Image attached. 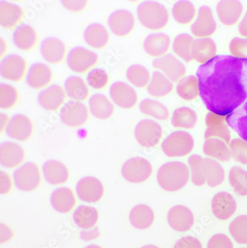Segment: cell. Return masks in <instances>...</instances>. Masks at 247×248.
<instances>
[{
    "instance_id": "6da1fadb",
    "label": "cell",
    "mask_w": 247,
    "mask_h": 248,
    "mask_svg": "<svg viewBox=\"0 0 247 248\" xmlns=\"http://www.w3.org/2000/svg\"><path fill=\"white\" fill-rule=\"evenodd\" d=\"M200 95L206 108L227 116L247 99V59L217 55L197 71Z\"/></svg>"
},
{
    "instance_id": "7a4b0ae2",
    "label": "cell",
    "mask_w": 247,
    "mask_h": 248,
    "mask_svg": "<svg viewBox=\"0 0 247 248\" xmlns=\"http://www.w3.org/2000/svg\"><path fill=\"white\" fill-rule=\"evenodd\" d=\"M190 171L184 163L171 161L163 164L157 172V182L164 190L175 192L186 185Z\"/></svg>"
},
{
    "instance_id": "3957f363",
    "label": "cell",
    "mask_w": 247,
    "mask_h": 248,
    "mask_svg": "<svg viewBox=\"0 0 247 248\" xmlns=\"http://www.w3.org/2000/svg\"><path fill=\"white\" fill-rule=\"evenodd\" d=\"M138 15L139 22L152 31L163 29L168 24L170 14L164 5L154 1H146L139 5Z\"/></svg>"
},
{
    "instance_id": "277c9868",
    "label": "cell",
    "mask_w": 247,
    "mask_h": 248,
    "mask_svg": "<svg viewBox=\"0 0 247 248\" xmlns=\"http://www.w3.org/2000/svg\"><path fill=\"white\" fill-rule=\"evenodd\" d=\"M195 141L190 134L177 131L169 135L162 143L163 153L170 157H183L193 150Z\"/></svg>"
},
{
    "instance_id": "5b68a950",
    "label": "cell",
    "mask_w": 247,
    "mask_h": 248,
    "mask_svg": "<svg viewBox=\"0 0 247 248\" xmlns=\"http://www.w3.org/2000/svg\"><path fill=\"white\" fill-rule=\"evenodd\" d=\"M123 176L131 183L139 184L146 182L152 174V166L143 157H132L122 167Z\"/></svg>"
},
{
    "instance_id": "8992f818",
    "label": "cell",
    "mask_w": 247,
    "mask_h": 248,
    "mask_svg": "<svg viewBox=\"0 0 247 248\" xmlns=\"http://www.w3.org/2000/svg\"><path fill=\"white\" fill-rule=\"evenodd\" d=\"M14 178L16 186L20 190L31 192L40 186L42 182L41 171L37 164L29 162L15 171Z\"/></svg>"
},
{
    "instance_id": "52a82bcc",
    "label": "cell",
    "mask_w": 247,
    "mask_h": 248,
    "mask_svg": "<svg viewBox=\"0 0 247 248\" xmlns=\"http://www.w3.org/2000/svg\"><path fill=\"white\" fill-rule=\"evenodd\" d=\"M70 69L77 73L84 74L97 65L99 57L96 53L82 47L70 51L67 58Z\"/></svg>"
},
{
    "instance_id": "ba28073f",
    "label": "cell",
    "mask_w": 247,
    "mask_h": 248,
    "mask_svg": "<svg viewBox=\"0 0 247 248\" xmlns=\"http://www.w3.org/2000/svg\"><path fill=\"white\" fill-rule=\"evenodd\" d=\"M163 135L161 126L155 121L143 120L138 123L135 130L138 143L146 148H152L158 144Z\"/></svg>"
},
{
    "instance_id": "9c48e42d",
    "label": "cell",
    "mask_w": 247,
    "mask_h": 248,
    "mask_svg": "<svg viewBox=\"0 0 247 248\" xmlns=\"http://www.w3.org/2000/svg\"><path fill=\"white\" fill-rule=\"evenodd\" d=\"M152 65L154 69L162 71L172 82H179L186 73V68L184 64L171 54L156 58L152 62Z\"/></svg>"
},
{
    "instance_id": "30bf717a",
    "label": "cell",
    "mask_w": 247,
    "mask_h": 248,
    "mask_svg": "<svg viewBox=\"0 0 247 248\" xmlns=\"http://www.w3.org/2000/svg\"><path fill=\"white\" fill-rule=\"evenodd\" d=\"M89 117L88 107L79 101H70L62 107L61 118L62 122L71 127H79L87 122Z\"/></svg>"
},
{
    "instance_id": "8fae6325",
    "label": "cell",
    "mask_w": 247,
    "mask_h": 248,
    "mask_svg": "<svg viewBox=\"0 0 247 248\" xmlns=\"http://www.w3.org/2000/svg\"><path fill=\"white\" fill-rule=\"evenodd\" d=\"M104 192L103 183L95 177H85L77 185L78 196L87 203H97L104 196Z\"/></svg>"
},
{
    "instance_id": "7c38bea8",
    "label": "cell",
    "mask_w": 247,
    "mask_h": 248,
    "mask_svg": "<svg viewBox=\"0 0 247 248\" xmlns=\"http://www.w3.org/2000/svg\"><path fill=\"white\" fill-rule=\"evenodd\" d=\"M27 69L28 63L25 58L16 54L8 56L1 62V75L11 81H22Z\"/></svg>"
},
{
    "instance_id": "4fadbf2b",
    "label": "cell",
    "mask_w": 247,
    "mask_h": 248,
    "mask_svg": "<svg viewBox=\"0 0 247 248\" xmlns=\"http://www.w3.org/2000/svg\"><path fill=\"white\" fill-rule=\"evenodd\" d=\"M206 124L207 126L205 132V139L217 138L221 139L229 144L231 142V133L227 125V116L217 115L210 111L206 118Z\"/></svg>"
},
{
    "instance_id": "5bb4252c",
    "label": "cell",
    "mask_w": 247,
    "mask_h": 248,
    "mask_svg": "<svg viewBox=\"0 0 247 248\" xmlns=\"http://www.w3.org/2000/svg\"><path fill=\"white\" fill-rule=\"evenodd\" d=\"M217 29L213 11L207 6H203L198 11V18L192 26V32L195 37L208 38L214 34Z\"/></svg>"
},
{
    "instance_id": "9a60e30c",
    "label": "cell",
    "mask_w": 247,
    "mask_h": 248,
    "mask_svg": "<svg viewBox=\"0 0 247 248\" xmlns=\"http://www.w3.org/2000/svg\"><path fill=\"white\" fill-rule=\"evenodd\" d=\"M110 95L113 101L123 108H133L138 104L136 91L124 82L114 83L110 88Z\"/></svg>"
},
{
    "instance_id": "2e32d148",
    "label": "cell",
    "mask_w": 247,
    "mask_h": 248,
    "mask_svg": "<svg viewBox=\"0 0 247 248\" xmlns=\"http://www.w3.org/2000/svg\"><path fill=\"white\" fill-rule=\"evenodd\" d=\"M108 25L115 35L125 37L135 29V16L127 10L114 11L108 18Z\"/></svg>"
},
{
    "instance_id": "e0dca14e",
    "label": "cell",
    "mask_w": 247,
    "mask_h": 248,
    "mask_svg": "<svg viewBox=\"0 0 247 248\" xmlns=\"http://www.w3.org/2000/svg\"><path fill=\"white\" fill-rule=\"evenodd\" d=\"M6 132L10 137L15 140L26 141L33 135V124L26 115H16L10 120Z\"/></svg>"
},
{
    "instance_id": "ac0fdd59",
    "label": "cell",
    "mask_w": 247,
    "mask_h": 248,
    "mask_svg": "<svg viewBox=\"0 0 247 248\" xmlns=\"http://www.w3.org/2000/svg\"><path fill=\"white\" fill-rule=\"evenodd\" d=\"M169 224L174 231L178 232H186L193 226V213L189 208L185 206H174L169 211Z\"/></svg>"
},
{
    "instance_id": "d6986e66",
    "label": "cell",
    "mask_w": 247,
    "mask_h": 248,
    "mask_svg": "<svg viewBox=\"0 0 247 248\" xmlns=\"http://www.w3.org/2000/svg\"><path fill=\"white\" fill-rule=\"evenodd\" d=\"M236 209V201L227 192L217 193L212 201L213 214L216 218L222 221H225L232 217Z\"/></svg>"
},
{
    "instance_id": "ffe728a7",
    "label": "cell",
    "mask_w": 247,
    "mask_h": 248,
    "mask_svg": "<svg viewBox=\"0 0 247 248\" xmlns=\"http://www.w3.org/2000/svg\"><path fill=\"white\" fill-rule=\"evenodd\" d=\"M26 159V151L21 145L15 142H5L0 148V161L6 168L19 167Z\"/></svg>"
},
{
    "instance_id": "44dd1931",
    "label": "cell",
    "mask_w": 247,
    "mask_h": 248,
    "mask_svg": "<svg viewBox=\"0 0 247 248\" xmlns=\"http://www.w3.org/2000/svg\"><path fill=\"white\" fill-rule=\"evenodd\" d=\"M243 5L237 0H223L217 6L219 19L223 25L232 26L235 24L243 13Z\"/></svg>"
},
{
    "instance_id": "7402d4cb",
    "label": "cell",
    "mask_w": 247,
    "mask_h": 248,
    "mask_svg": "<svg viewBox=\"0 0 247 248\" xmlns=\"http://www.w3.org/2000/svg\"><path fill=\"white\" fill-rule=\"evenodd\" d=\"M38 100L40 105L45 109L57 111L66 100V94L62 86L54 85L40 93Z\"/></svg>"
},
{
    "instance_id": "603a6c76",
    "label": "cell",
    "mask_w": 247,
    "mask_h": 248,
    "mask_svg": "<svg viewBox=\"0 0 247 248\" xmlns=\"http://www.w3.org/2000/svg\"><path fill=\"white\" fill-rule=\"evenodd\" d=\"M41 52L43 58L50 63L59 64L65 60L66 46L62 40L55 37H49L42 43Z\"/></svg>"
},
{
    "instance_id": "cb8c5ba5",
    "label": "cell",
    "mask_w": 247,
    "mask_h": 248,
    "mask_svg": "<svg viewBox=\"0 0 247 248\" xmlns=\"http://www.w3.org/2000/svg\"><path fill=\"white\" fill-rule=\"evenodd\" d=\"M43 172L46 181L52 185H62L69 179L68 167L57 160H51L45 163Z\"/></svg>"
},
{
    "instance_id": "d4e9b609",
    "label": "cell",
    "mask_w": 247,
    "mask_h": 248,
    "mask_svg": "<svg viewBox=\"0 0 247 248\" xmlns=\"http://www.w3.org/2000/svg\"><path fill=\"white\" fill-rule=\"evenodd\" d=\"M51 203L54 210L59 213H70L77 204L75 192L68 187L59 188L51 195Z\"/></svg>"
},
{
    "instance_id": "484cf974",
    "label": "cell",
    "mask_w": 247,
    "mask_h": 248,
    "mask_svg": "<svg viewBox=\"0 0 247 248\" xmlns=\"http://www.w3.org/2000/svg\"><path fill=\"white\" fill-rule=\"evenodd\" d=\"M53 72L46 64L35 63L31 66L27 76V82L31 87L41 89L52 81Z\"/></svg>"
},
{
    "instance_id": "4316f807",
    "label": "cell",
    "mask_w": 247,
    "mask_h": 248,
    "mask_svg": "<svg viewBox=\"0 0 247 248\" xmlns=\"http://www.w3.org/2000/svg\"><path fill=\"white\" fill-rule=\"evenodd\" d=\"M171 45V39L163 33H152L144 41V50L149 55L160 58L168 52Z\"/></svg>"
},
{
    "instance_id": "83f0119b",
    "label": "cell",
    "mask_w": 247,
    "mask_h": 248,
    "mask_svg": "<svg viewBox=\"0 0 247 248\" xmlns=\"http://www.w3.org/2000/svg\"><path fill=\"white\" fill-rule=\"evenodd\" d=\"M217 46L211 38H198L194 41L192 58L199 63L205 64L216 58Z\"/></svg>"
},
{
    "instance_id": "f1b7e54d",
    "label": "cell",
    "mask_w": 247,
    "mask_h": 248,
    "mask_svg": "<svg viewBox=\"0 0 247 248\" xmlns=\"http://www.w3.org/2000/svg\"><path fill=\"white\" fill-rule=\"evenodd\" d=\"M24 16V11L19 5L3 1L0 3V22L7 29H15Z\"/></svg>"
},
{
    "instance_id": "f546056e",
    "label": "cell",
    "mask_w": 247,
    "mask_h": 248,
    "mask_svg": "<svg viewBox=\"0 0 247 248\" xmlns=\"http://www.w3.org/2000/svg\"><path fill=\"white\" fill-rule=\"evenodd\" d=\"M84 38L86 43L92 48L102 49L108 45L110 35L104 26L99 23H93L88 26L85 31Z\"/></svg>"
},
{
    "instance_id": "4dcf8cb0",
    "label": "cell",
    "mask_w": 247,
    "mask_h": 248,
    "mask_svg": "<svg viewBox=\"0 0 247 248\" xmlns=\"http://www.w3.org/2000/svg\"><path fill=\"white\" fill-rule=\"evenodd\" d=\"M129 220L132 226L136 229L141 231L148 229L154 222V211L146 204H138L131 211Z\"/></svg>"
},
{
    "instance_id": "1f68e13d",
    "label": "cell",
    "mask_w": 247,
    "mask_h": 248,
    "mask_svg": "<svg viewBox=\"0 0 247 248\" xmlns=\"http://www.w3.org/2000/svg\"><path fill=\"white\" fill-rule=\"evenodd\" d=\"M13 40L19 49L28 51L36 46L38 41V36L33 27L23 25L16 29L14 33Z\"/></svg>"
},
{
    "instance_id": "d6a6232c",
    "label": "cell",
    "mask_w": 247,
    "mask_h": 248,
    "mask_svg": "<svg viewBox=\"0 0 247 248\" xmlns=\"http://www.w3.org/2000/svg\"><path fill=\"white\" fill-rule=\"evenodd\" d=\"M203 175L205 182L211 187L219 186L225 180L223 167L216 160L209 157L203 159Z\"/></svg>"
},
{
    "instance_id": "836d02e7",
    "label": "cell",
    "mask_w": 247,
    "mask_h": 248,
    "mask_svg": "<svg viewBox=\"0 0 247 248\" xmlns=\"http://www.w3.org/2000/svg\"><path fill=\"white\" fill-rule=\"evenodd\" d=\"M73 219L75 224L83 230L94 228L99 221V212L92 206L82 205L74 213Z\"/></svg>"
},
{
    "instance_id": "e575fe53",
    "label": "cell",
    "mask_w": 247,
    "mask_h": 248,
    "mask_svg": "<svg viewBox=\"0 0 247 248\" xmlns=\"http://www.w3.org/2000/svg\"><path fill=\"white\" fill-rule=\"evenodd\" d=\"M227 124L247 142V101L227 116Z\"/></svg>"
},
{
    "instance_id": "d590c367",
    "label": "cell",
    "mask_w": 247,
    "mask_h": 248,
    "mask_svg": "<svg viewBox=\"0 0 247 248\" xmlns=\"http://www.w3.org/2000/svg\"><path fill=\"white\" fill-rule=\"evenodd\" d=\"M89 107L92 115L98 119H108L114 114V106L104 94H96L91 97Z\"/></svg>"
},
{
    "instance_id": "8d00e7d4",
    "label": "cell",
    "mask_w": 247,
    "mask_h": 248,
    "mask_svg": "<svg viewBox=\"0 0 247 248\" xmlns=\"http://www.w3.org/2000/svg\"><path fill=\"white\" fill-rule=\"evenodd\" d=\"M203 153L206 155L223 162L231 160V153L227 143L217 138L206 140L203 145Z\"/></svg>"
},
{
    "instance_id": "74e56055",
    "label": "cell",
    "mask_w": 247,
    "mask_h": 248,
    "mask_svg": "<svg viewBox=\"0 0 247 248\" xmlns=\"http://www.w3.org/2000/svg\"><path fill=\"white\" fill-rule=\"evenodd\" d=\"M174 85L164 74L160 72L153 73L148 85V92L150 95L156 97H165L172 92Z\"/></svg>"
},
{
    "instance_id": "f35d334b",
    "label": "cell",
    "mask_w": 247,
    "mask_h": 248,
    "mask_svg": "<svg viewBox=\"0 0 247 248\" xmlns=\"http://www.w3.org/2000/svg\"><path fill=\"white\" fill-rule=\"evenodd\" d=\"M66 94L70 98L82 101L88 99L89 96V89L82 78L72 76L67 79L65 83Z\"/></svg>"
},
{
    "instance_id": "ab89813d",
    "label": "cell",
    "mask_w": 247,
    "mask_h": 248,
    "mask_svg": "<svg viewBox=\"0 0 247 248\" xmlns=\"http://www.w3.org/2000/svg\"><path fill=\"white\" fill-rule=\"evenodd\" d=\"M198 122L196 112L189 107L177 108L173 113L171 124L175 128L180 129H193Z\"/></svg>"
},
{
    "instance_id": "60d3db41",
    "label": "cell",
    "mask_w": 247,
    "mask_h": 248,
    "mask_svg": "<svg viewBox=\"0 0 247 248\" xmlns=\"http://www.w3.org/2000/svg\"><path fill=\"white\" fill-rule=\"evenodd\" d=\"M141 112L160 121H167L170 118V111L166 106L157 100L144 99L139 104Z\"/></svg>"
},
{
    "instance_id": "b9f144b4",
    "label": "cell",
    "mask_w": 247,
    "mask_h": 248,
    "mask_svg": "<svg viewBox=\"0 0 247 248\" xmlns=\"http://www.w3.org/2000/svg\"><path fill=\"white\" fill-rule=\"evenodd\" d=\"M177 93L184 100H195L200 94L198 78L191 75L181 79L177 86Z\"/></svg>"
},
{
    "instance_id": "7bdbcfd3",
    "label": "cell",
    "mask_w": 247,
    "mask_h": 248,
    "mask_svg": "<svg viewBox=\"0 0 247 248\" xmlns=\"http://www.w3.org/2000/svg\"><path fill=\"white\" fill-rule=\"evenodd\" d=\"M195 40L192 36L187 33H182L177 36L173 43V50L177 55L185 62H189L192 58V46Z\"/></svg>"
},
{
    "instance_id": "ee69618b",
    "label": "cell",
    "mask_w": 247,
    "mask_h": 248,
    "mask_svg": "<svg viewBox=\"0 0 247 248\" xmlns=\"http://www.w3.org/2000/svg\"><path fill=\"white\" fill-rule=\"evenodd\" d=\"M195 6L189 1H179L173 7V17L179 24H189L195 18Z\"/></svg>"
},
{
    "instance_id": "f6af8a7d",
    "label": "cell",
    "mask_w": 247,
    "mask_h": 248,
    "mask_svg": "<svg viewBox=\"0 0 247 248\" xmlns=\"http://www.w3.org/2000/svg\"><path fill=\"white\" fill-rule=\"evenodd\" d=\"M229 181L234 193L241 196H247V171L238 166L232 167Z\"/></svg>"
},
{
    "instance_id": "bcb514c9",
    "label": "cell",
    "mask_w": 247,
    "mask_h": 248,
    "mask_svg": "<svg viewBox=\"0 0 247 248\" xmlns=\"http://www.w3.org/2000/svg\"><path fill=\"white\" fill-rule=\"evenodd\" d=\"M128 81L136 87H146L151 80L149 71L143 65H133L128 68L126 73Z\"/></svg>"
},
{
    "instance_id": "7dc6e473",
    "label": "cell",
    "mask_w": 247,
    "mask_h": 248,
    "mask_svg": "<svg viewBox=\"0 0 247 248\" xmlns=\"http://www.w3.org/2000/svg\"><path fill=\"white\" fill-rule=\"evenodd\" d=\"M230 234L238 243L247 244V216L241 215L230 223Z\"/></svg>"
},
{
    "instance_id": "c3c4849f",
    "label": "cell",
    "mask_w": 247,
    "mask_h": 248,
    "mask_svg": "<svg viewBox=\"0 0 247 248\" xmlns=\"http://www.w3.org/2000/svg\"><path fill=\"white\" fill-rule=\"evenodd\" d=\"M19 93L15 86L2 84L0 86V106L4 109L13 108L17 104Z\"/></svg>"
},
{
    "instance_id": "681fc988",
    "label": "cell",
    "mask_w": 247,
    "mask_h": 248,
    "mask_svg": "<svg viewBox=\"0 0 247 248\" xmlns=\"http://www.w3.org/2000/svg\"><path fill=\"white\" fill-rule=\"evenodd\" d=\"M204 158L198 155H193L189 158V164L192 171V180L196 186H203L206 182L203 175V161Z\"/></svg>"
},
{
    "instance_id": "f907efd6",
    "label": "cell",
    "mask_w": 247,
    "mask_h": 248,
    "mask_svg": "<svg viewBox=\"0 0 247 248\" xmlns=\"http://www.w3.org/2000/svg\"><path fill=\"white\" fill-rule=\"evenodd\" d=\"M87 81L91 87L100 90L108 86L109 78L103 69H93L88 74Z\"/></svg>"
},
{
    "instance_id": "816d5d0a",
    "label": "cell",
    "mask_w": 247,
    "mask_h": 248,
    "mask_svg": "<svg viewBox=\"0 0 247 248\" xmlns=\"http://www.w3.org/2000/svg\"><path fill=\"white\" fill-rule=\"evenodd\" d=\"M230 150L232 157L235 161L247 165V142L241 139L231 140Z\"/></svg>"
},
{
    "instance_id": "f5cc1de1",
    "label": "cell",
    "mask_w": 247,
    "mask_h": 248,
    "mask_svg": "<svg viewBox=\"0 0 247 248\" xmlns=\"http://www.w3.org/2000/svg\"><path fill=\"white\" fill-rule=\"evenodd\" d=\"M232 56L241 59H247V38L235 37L230 44Z\"/></svg>"
},
{
    "instance_id": "db71d44e",
    "label": "cell",
    "mask_w": 247,
    "mask_h": 248,
    "mask_svg": "<svg viewBox=\"0 0 247 248\" xmlns=\"http://www.w3.org/2000/svg\"><path fill=\"white\" fill-rule=\"evenodd\" d=\"M207 248H233V244L227 235L216 234L209 239Z\"/></svg>"
},
{
    "instance_id": "11a10c76",
    "label": "cell",
    "mask_w": 247,
    "mask_h": 248,
    "mask_svg": "<svg viewBox=\"0 0 247 248\" xmlns=\"http://www.w3.org/2000/svg\"><path fill=\"white\" fill-rule=\"evenodd\" d=\"M174 248H203L201 242L197 238L188 235L176 242Z\"/></svg>"
},
{
    "instance_id": "9f6ffc18",
    "label": "cell",
    "mask_w": 247,
    "mask_h": 248,
    "mask_svg": "<svg viewBox=\"0 0 247 248\" xmlns=\"http://www.w3.org/2000/svg\"><path fill=\"white\" fill-rule=\"evenodd\" d=\"M13 187L12 178L9 174L6 172L1 171L0 172V193L2 195H6L11 192Z\"/></svg>"
},
{
    "instance_id": "6f0895ef",
    "label": "cell",
    "mask_w": 247,
    "mask_h": 248,
    "mask_svg": "<svg viewBox=\"0 0 247 248\" xmlns=\"http://www.w3.org/2000/svg\"><path fill=\"white\" fill-rule=\"evenodd\" d=\"M62 3L64 6L73 12H81L87 7L88 1L86 0H77V1H70V0H65L62 1Z\"/></svg>"
},
{
    "instance_id": "680465c9",
    "label": "cell",
    "mask_w": 247,
    "mask_h": 248,
    "mask_svg": "<svg viewBox=\"0 0 247 248\" xmlns=\"http://www.w3.org/2000/svg\"><path fill=\"white\" fill-rule=\"evenodd\" d=\"M14 237V232L8 225L4 223L0 224V242L1 244L10 242Z\"/></svg>"
},
{
    "instance_id": "91938a15",
    "label": "cell",
    "mask_w": 247,
    "mask_h": 248,
    "mask_svg": "<svg viewBox=\"0 0 247 248\" xmlns=\"http://www.w3.org/2000/svg\"><path fill=\"white\" fill-rule=\"evenodd\" d=\"M100 235V231L98 228H92L90 230H84L80 233L81 239L86 242L94 240L97 239Z\"/></svg>"
},
{
    "instance_id": "94428289",
    "label": "cell",
    "mask_w": 247,
    "mask_h": 248,
    "mask_svg": "<svg viewBox=\"0 0 247 248\" xmlns=\"http://www.w3.org/2000/svg\"><path fill=\"white\" fill-rule=\"evenodd\" d=\"M239 33L243 37L247 38V11L239 25Z\"/></svg>"
},
{
    "instance_id": "6125c7cd",
    "label": "cell",
    "mask_w": 247,
    "mask_h": 248,
    "mask_svg": "<svg viewBox=\"0 0 247 248\" xmlns=\"http://www.w3.org/2000/svg\"><path fill=\"white\" fill-rule=\"evenodd\" d=\"M1 133L3 132L5 129H6L7 126H8V123L10 121V117L6 114H1Z\"/></svg>"
},
{
    "instance_id": "be15d7a7",
    "label": "cell",
    "mask_w": 247,
    "mask_h": 248,
    "mask_svg": "<svg viewBox=\"0 0 247 248\" xmlns=\"http://www.w3.org/2000/svg\"><path fill=\"white\" fill-rule=\"evenodd\" d=\"M8 50V46H7L6 42L4 39L1 38V58H2L5 53Z\"/></svg>"
},
{
    "instance_id": "e7e4bbea",
    "label": "cell",
    "mask_w": 247,
    "mask_h": 248,
    "mask_svg": "<svg viewBox=\"0 0 247 248\" xmlns=\"http://www.w3.org/2000/svg\"><path fill=\"white\" fill-rule=\"evenodd\" d=\"M141 248H159L158 247L154 245H146L145 246L142 247Z\"/></svg>"
},
{
    "instance_id": "03108f58",
    "label": "cell",
    "mask_w": 247,
    "mask_h": 248,
    "mask_svg": "<svg viewBox=\"0 0 247 248\" xmlns=\"http://www.w3.org/2000/svg\"><path fill=\"white\" fill-rule=\"evenodd\" d=\"M86 248H103L101 246H100V245H89V246L86 247Z\"/></svg>"
},
{
    "instance_id": "003e7915",
    "label": "cell",
    "mask_w": 247,
    "mask_h": 248,
    "mask_svg": "<svg viewBox=\"0 0 247 248\" xmlns=\"http://www.w3.org/2000/svg\"></svg>"
}]
</instances>
